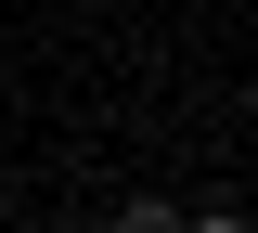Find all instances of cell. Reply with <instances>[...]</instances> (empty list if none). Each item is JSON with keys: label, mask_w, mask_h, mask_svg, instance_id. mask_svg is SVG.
<instances>
[{"label": "cell", "mask_w": 258, "mask_h": 233, "mask_svg": "<svg viewBox=\"0 0 258 233\" xmlns=\"http://www.w3.org/2000/svg\"><path fill=\"white\" fill-rule=\"evenodd\" d=\"M103 233H181V195H116V220Z\"/></svg>", "instance_id": "6da1fadb"}, {"label": "cell", "mask_w": 258, "mask_h": 233, "mask_svg": "<svg viewBox=\"0 0 258 233\" xmlns=\"http://www.w3.org/2000/svg\"><path fill=\"white\" fill-rule=\"evenodd\" d=\"M181 233H258L245 207H181Z\"/></svg>", "instance_id": "7a4b0ae2"}]
</instances>
